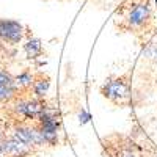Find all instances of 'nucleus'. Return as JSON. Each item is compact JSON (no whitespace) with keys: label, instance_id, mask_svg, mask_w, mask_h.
<instances>
[{"label":"nucleus","instance_id":"nucleus-1","mask_svg":"<svg viewBox=\"0 0 157 157\" xmlns=\"http://www.w3.org/2000/svg\"><path fill=\"white\" fill-rule=\"evenodd\" d=\"M101 93L113 104H124L129 99V85L124 77H118L115 80L105 82L101 86Z\"/></svg>","mask_w":157,"mask_h":157},{"label":"nucleus","instance_id":"nucleus-2","mask_svg":"<svg viewBox=\"0 0 157 157\" xmlns=\"http://www.w3.org/2000/svg\"><path fill=\"white\" fill-rule=\"evenodd\" d=\"M24 38V25L17 21L13 19H0V39L10 43L17 44Z\"/></svg>","mask_w":157,"mask_h":157},{"label":"nucleus","instance_id":"nucleus-3","mask_svg":"<svg viewBox=\"0 0 157 157\" xmlns=\"http://www.w3.org/2000/svg\"><path fill=\"white\" fill-rule=\"evenodd\" d=\"M44 104L41 101L30 99V101H21L14 105V110L17 115H22L27 120H38V116L43 113L44 110Z\"/></svg>","mask_w":157,"mask_h":157},{"label":"nucleus","instance_id":"nucleus-4","mask_svg":"<svg viewBox=\"0 0 157 157\" xmlns=\"http://www.w3.org/2000/svg\"><path fill=\"white\" fill-rule=\"evenodd\" d=\"M17 90L16 78L11 77L8 72L0 71V101H10L14 98Z\"/></svg>","mask_w":157,"mask_h":157},{"label":"nucleus","instance_id":"nucleus-5","mask_svg":"<svg viewBox=\"0 0 157 157\" xmlns=\"http://www.w3.org/2000/svg\"><path fill=\"white\" fill-rule=\"evenodd\" d=\"M2 146H3V151L11 155H24L29 152V146L25 143H22L21 140H17L16 137L2 140Z\"/></svg>","mask_w":157,"mask_h":157},{"label":"nucleus","instance_id":"nucleus-6","mask_svg":"<svg viewBox=\"0 0 157 157\" xmlns=\"http://www.w3.org/2000/svg\"><path fill=\"white\" fill-rule=\"evenodd\" d=\"M149 17V6L146 3H140L137 5L129 14V24L134 25V27H138Z\"/></svg>","mask_w":157,"mask_h":157},{"label":"nucleus","instance_id":"nucleus-7","mask_svg":"<svg viewBox=\"0 0 157 157\" xmlns=\"http://www.w3.org/2000/svg\"><path fill=\"white\" fill-rule=\"evenodd\" d=\"M49 86H50V80H49V77L44 75V74H39L35 77V82L32 85L33 88V93L36 98H44L46 93L49 91Z\"/></svg>","mask_w":157,"mask_h":157},{"label":"nucleus","instance_id":"nucleus-8","mask_svg":"<svg viewBox=\"0 0 157 157\" xmlns=\"http://www.w3.org/2000/svg\"><path fill=\"white\" fill-rule=\"evenodd\" d=\"M24 50L27 52V57H29V58H36V57H39V55H41V52H43L41 39H38V38L30 39V41L24 46Z\"/></svg>","mask_w":157,"mask_h":157},{"label":"nucleus","instance_id":"nucleus-9","mask_svg":"<svg viewBox=\"0 0 157 157\" xmlns=\"http://www.w3.org/2000/svg\"><path fill=\"white\" fill-rule=\"evenodd\" d=\"M14 78H16L17 86H22V88H29V86H32L33 82H35V77L32 75L30 71H24V72H21L19 75H16Z\"/></svg>","mask_w":157,"mask_h":157},{"label":"nucleus","instance_id":"nucleus-10","mask_svg":"<svg viewBox=\"0 0 157 157\" xmlns=\"http://www.w3.org/2000/svg\"><path fill=\"white\" fill-rule=\"evenodd\" d=\"M88 120H90V115H88V113H86V112L83 110V112L80 113V123H83V124H85V123H86Z\"/></svg>","mask_w":157,"mask_h":157},{"label":"nucleus","instance_id":"nucleus-11","mask_svg":"<svg viewBox=\"0 0 157 157\" xmlns=\"http://www.w3.org/2000/svg\"><path fill=\"white\" fill-rule=\"evenodd\" d=\"M120 157H135V154L134 152H129V151H123L120 154Z\"/></svg>","mask_w":157,"mask_h":157},{"label":"nucleus","instance_id":"nucleus-12","mask_svg":"<svg viewBox=\"0 0 157 157\" xmlns=\"http://www.w3.org/2000/svg\"><path fill=\"white\" fill-rule=\"evenodd\" d=\"M5 151H3V146H2V141H0V155H2Z\"/></svg>","mask_w":157,"mask_h":157},{"label":"nucleus","instance_id":"nucleus-13","mask_svg":"<svg viewBox=\"0 0 157 157\" xmlns=\"http://www.w3.org/2000/svg\"><path fill=\"white\" fill-rule=\"evenodd\" d=\"M2 138H3V135H2V132H0V141H2Z\"/></svg>","mask_w":157,"mask_h":157}]
</instances>
